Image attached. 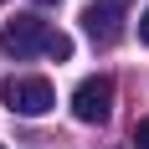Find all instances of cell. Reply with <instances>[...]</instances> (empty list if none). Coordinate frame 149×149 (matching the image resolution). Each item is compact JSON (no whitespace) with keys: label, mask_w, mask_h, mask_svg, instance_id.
I'll list each match as a JSON object with an SVG mask.
<instances>
[{"label":"cell","mask_w":149,"mask_h":149,"mask_svg":"<svg viewBox=\"0 0 149 149\" xmlns=\"http://www.w3.org/2000/svg\"><path fill=\"white\" fill-rule=\"evenodd\" d=\"M72 113L82 123H103L108 113H113V77H82L77 82V93H72Z\"/></svg>","instance_id":"3957f363"},{"label":"cell","mask_w":149,"mask_h":149,"mask_svg":"<svg viewBox=\"0 0 149 149\" xmlns=\"http://www.w3.org/2000/svg\"><path fill=\"white\" fill-rule=\"evenodd\" d=\"M98 5H113V10H118V5H123V0H98Z\"/></svg>","instance_id":"ba28073f"},{"label":"cell","mask_w":149,"mask_h":149,"mask_svg":"<svg viewBox=\"0 0 149 149\" xmlns=\"http://www.w3.org/2000/svg\"><path fill=\"white\" fill-rule=\"evenodd\" d=\"M0 103L10 113H21V118H41V113H52L57 93H52L46 77H5L0 82Z\"/></svg>","instance_id":"6da1fadb"},{"label":"cell","mask_w":149,"mask_h":149,"mask_svg":"<svg viewBox=\"0 0 149 149\" xmlns=\"http://www.w3.org/2000/svg\"><path fill=\"white\" fill-rule=\"evenodd\" d=\"M134 144H139V149H149V118H139V123H134Z\"/></svg>","instance_id":"8992f818"},{"label":"cell","mask_w":149,"mask_h":149,"mask_svg":"<svg viewBox=\"0 0 149 149\" xmlns=\"http://www.w3.org/2000/svg\"><path fill=\"white\" fill-rule=\"evenodd\" d=\"M52 36H57V31L46 26L41 15H15L10 26L0 31V52H5V57H15V62H26V57H36V52H46V46H52Z\"/></svg>","instance_id":"7a4b0ae2"},{"label":"cell","mask_w":149,"mask_h":149,"mask_svg":"<svg viewBox=\"0 0 149 149\" xmlns=\"http://www.w3.org/2000/svg\"><path fill=\"white\" fill-rule=\"evenodd\" d=\"M36 5H57V0H36Z\"/></svg>","instance_id":"9c48e42d"},{"label":"cell","mask_w":149,"mask_h":149,"mask_svg":"<svg viewBox=\"0 0 149 149\" xmlns=\"http://www.w3.org/2000/svg\"><path fill=\"white\" fill-rule=\"evenodd\" d=\"M82 31H88L93 41H118L123 36V26H118V10H113V5H98V0H93L88 10H82Z\"/></svg>","instance_id":"277c9868"},{"label":"cell","mask_w":149,"mask_h":149,"mask_svg":"<svg viewBox=\"0 0 149 149\" xmlns=\"http://www.w3.org/2000/svg\"><path fill=\"white\" fill-rule=\"evenodd\" d=\"M46 57H52V62H67V57H72V36H62V31H57L52 46H46Z\"/></svg>","instance_id":"5b68a950"},{"label":"cell","mask_w":149,"mask_h":149,"mask_svg":"<svg viewBox=\"0 0 149 149\" xmlns=\"http://www.w3.org/2000/svg\"><path fill=\"white\" fill-rule=\"evenodd\" d=\"M139 41H144V46H149V10H144V15H139Z\"/></svg>","instance_id":"52a82bcc"}]
</instances>
